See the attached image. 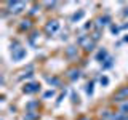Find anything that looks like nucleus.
<instances>
[{
	"label": "nucleus",
	"instance_id": "f257e3e1",
	"mask_svg": "<svg viewBox=\"0 0 128 120\" xmlns=\"http://www.w3.org/2000/svg\"><path fill=\"white\" fill-rule=\"evenodd\" d=\"M24 56H26V48H22L18 40H14V45H11V58H13V61L18 62Z\"/></svg>",
	"mask_w": 128,
	"mask_h": 120
},
{
	"label": "nucleus",
	"instance_id": "f03ea898",
	"mask_svg": "<svg viewBox=\"0 0 128 120\" xmlns=\"http://www.w3.org/2000/svg\"><path fill=\"white\" fill-rule=\"evenodd\" d=\"M6 6L10 8L11 14H18V13H21L24 8H26V3L19 2V0H10V2H6ZM8 8H6V10H8Z\"/></svg>",
	"mask_w": 128,
	"mask_h": 120
},
{
	"label": "nucleus",
	"instance_id": "7ed1b4c3",
	"mask_svg": "<svg viewBox=\"0 0 128 120\" xmlns=\"http://www.w3.org/2000/svg\"><path fill=\"white\" fill-rule=\"evenodd\" d=\"M112 101H114V102H120V104L125 102V101H128V85L120 88L117 93L112 96Z\"/></svg>",
	"mask_w": 128,
	"mask_h": 120
},
{
	"label": "nucleus",
	"instance_id": "20e7f679",
	"mask_svg": "<svg viewBox=\"0 0 128 120\" xmlns=\"http://www.w3.org/2000/svg\"><path fill=\"white\" fill-rule=\"evenodd\" d=\"M37 91H40V83L37 82H29L22 88V93H26V94H32V93H37Z\"/></svg>",
	"mask_w": 128,
	"mask_h": 120
},
{
	"label": "nucleus",
	"instance_id": "39448f33",
	"mask_svg": "<svg viewBox=\"0 0 128 120\" xmlns=\"http://www.w3.org/2000/svg\"><path fill=\"white\" fill-rule=\"evenodd\" d=\"M59 30V22L56 21V19H53V21H48L45 24V32L48 35H53L54 32H58Z\"/></svg>",
	"mask_w": 128,
	"mask_h": 120
},
{
	"label": "nucleus",
	"instance_id": "423d86ee",
	"mask_svg": "<svg viewBox=\"0 0 128 120\" xmlns=\"http://www.w3.org/2000/svg\"><path fill=\"white\" fill-rule=\"evenodd\" d=\"M66 58L74 61V59L78 58V51H77V45H69L66 48Z\"/></svg>",
	"mask_w": 128,
	"mask_h": 120
},
{
	"label": "nucleus",
	"instance_id": "0eeeda50",
	"mask_svg": "<svg viewBox=\"0 0 128 120\" xmlns=\"http://www.w3.org/2000/svg\"><path fill=\"white\" fill-rule=\"evenodd\" d=\"M80 75H82V72H80V69H77V67H72V69L67 70V78H69L70 82H75V80H78Z\"/></svg>",
	"mask_w": 128,
	"mask_h": 120
},
{
	"label": "nucleus",
	"instance_id": "6e6552de",
	"mask_svg": "<svg viewBox=\"0 0 128 120\" xmlns=\"http://www.w3.org/2000/svg\"><path fill=\"white\" fill-rule=\"evenodd\" d=\"M109 58H110V56H109V53H107L106 48H101V50L96 53V61H98V62H102V64H104Z\"/></svg>",
	"mask_w": 128,
	"mask_h": 120
},
{
	"label": "nucleus",
	"instance_id": "1a4fd4ad",
	"mask_svg": "<svg viewBox=\"0 0 128 120\" xmlns=\"http://www.w3.org/2000/svg\"><path fill=\"white\" fill-rule=\"evenodd\" d=\"M107 24H110V16H107V14L99 16V18L96 19V26H98V29H102V27L107 26Z\"/></svg>",
	"mask_w": 128,
	"mask_h": 120
},
{
	"label": "nucleus",
	"instance_id": "9d476101",
	"mask_svg": "<svg viewBox=\"0 0 128 120\" xmlns=\"http://www.w3.org/2000/svg\"><path fill=\"white\" fill-rule=\"evenodd\" d=\"M35 109H38V101L34 99V101H29L26 104V112H37Z\"/></svg>",
	"mask_w": 128,
	"mask_h": 120
},
{
	"label": "nucleus",
	"instance_id": "9b49d317",
	"mask_svg": "<svg viewBox=\"0 0 128 120\" xmlns=\"http://www.w3.org/2000/svg\"><path fill=\"white\" fill-rule=\"evenodd\" d=\"M83 16H85V11H83V10H78V11H75V13L70 16V22H78L80 19L83 18Z\"/></svg>",
	"mask_w": 128,
	"mask_h": 120
},
{
	"label": "nucleus",
	"instance_id": "f8f14e48",
	"mask_svg": "<svg viewBox=\"0 0 128 120\" xmlns=\"http://www.w3.org/2000/svg\"><path fill=\"white\" fill-rule=\"evenodd\" d=\"M38 117H40L38 112H26L22 120H38Z\"/></svg>",
	"mask_w": 128,
	"mask_h": 120
},
{
	"label": "nucleus",
	"instance_id": "ddd939ff",
	"mask_svg": "<svg viewBox=\"0 0 128 120\" xmlns=\"http://www.w3.org/2000/svg\"><path fill=\"white\" fill-rule=\"evenodd\" d=\"M32 27V21L30 19H24V21H21V24H19V29L21 30H29Z\"/></svg>",
	"mask_w": 128,
	"mask_h": 120
},
{
	"label": "nucleus",
	"instance_id": "4468645a",
	"mask_svg": "<svg viewBox=\"0 0 128 120\" xmlns=\"http://www.w3.org/2000/svg\"><path fill=\"white\" fill-rule=\"evenodd\" d=\"M46 82L50 83L51 86H61V80H59V77H46Z\"/></svg>",
	"mask_w": 128,
	"mask_h": 120
},
{
	"label": "nucleus",
	"instance_id": "2eb2a0df",
	"mask_svg": "<svg viewBox=\"0 0 128 120\" xmlns=\"http://www.w3.org/2000/svg\"><path fill=\"white\" fill-rule=\"evenodd\" d=\"M94 50V42L93 40H88V42L85 43V45H83V51H86V53H90V51H93Z\"/></svg>",
	"mask_w": 128,
	"mask_h": 120
},
{
	"label": "nucleus",
	"instance_id": "dca6fc26",
	"mask_svg": "<svg viewBox=\"0 0 128 120\" xmlns=\"http://www.w3.org/2000/svg\"><path fill=\"white\" fill-rule=\"evenodd\" d=\"M90 38H91V40H93V42L96 43L99 38H101V29H96V30L93 32V34H90Z\"/></svg>",
	"mask_w": 128,
	"mask_h": 120
},
{
	"label": "nucleus",
	"instance_id": "f3484780",
	"mask_svg": "<svg viewBox=\"0 0 128 120\" xmlns=\"http://www.w3.org/2000/svg\"><path fill=\"white\" fill-rule=\"evenodd\" d=\"M88 40H90V35H86V34H85V35H80V37L77 38V45H82V46H83V45L88 42Z\"/></svg>",
	"mask_w": 128,
	"mask_h": 120
},
{
	"label": "nucleus",
	"instance_id": "a211bd4d",
	"mask_svg": "<svg viewBox=\"0 0 128 120\" xmlns=\"http://www.w3.org/2000/svg\"><path fill=\"white\" fill-rule=\"evenodd\" d=\"M112 114L114 112H110V110H101V117H102V120H112Z\"/></svg>",
	"mask_w": 128,
	"mask_h": 120
},
{
	"label": "nucleus",
	"instance_id": "6ab92c4d",
	"mask_svg": "<svg viewBox=\"0 0 128 120\" xmlns=\"http://www.w3.org/2000/svg\"><path fill=\"white\" fill-rule=\"evenodd\" d=\"M85 91H86V94H88V96H91V94H93V91H94V83H93V82H88V83H86Z\"/></svg>",
	"mask_w": 128,
	"mask_h": 120
},
{
	"label": "nucleus",
	"instance_id": "aec40b11",
	"mask_svg": "<svg viewBox=\"0 0 128 120\" xmlns=\"http://www.w3.org/2000/svg\"><path fill=\"white\" fill-rule=\"evenodd\" d=\"M114 62H115V59H114V58H109L106 62L102 64V69H110V67L114 66Z\"/></svg>",
	"mask_w": 128,
	"mask_h": 120
},
{
	"label": "nucleus",
	"instance_id": "412c9836",
	"mask_svg": "<svg viewBox=\"0 0 128 120\" xmlns=\"http://www.w3.org/2000/svg\"><path fill=\"white\" fill-rule=\"evenodd\" d=\"M122 114H125V115H128V101H125V102H122L120 104V109H118Z\"/></svg>",
	"mask_w": 128,
	"mask_h": 120
},
{
	"label": "nucleus",
	"instance_id": "4be33fe9",
	"mask_svg": "<svg viewBox=\"0 0 128 120\" xmlns=\"http://www.w3.org/2000/svg\"><path fill=\"white\" fill-rule=\"evenodd\" d=\"M120 29H122V27L117 26V24H110V32H112L114 35H118V34H120Z\"/></svg>",
	"mask_w": 128,
	"mask_h": 120
},
{
	"label": "nucleus",
	"instance_id": "5701e85b",
	"mask_svg": "<svg viewBox=\"0 0 128 120\" xmlns=\"http://www.w3.org/2000/svg\"><path fill=\"white\" fill-rule=\"evenodd\" d=\"M99 83H101L102 86H107V85H109V78H107L106 75H102V77L99 78Z\"/></svg>",
	"mask_w": 128,
	"mask_h": 120
},
{
	"label": "nucleus",
	"instance_id": "b1692460",
	"mask_svg": "<svg viewBox=\"0 0 128 120\" xmlns=\"http://www.w3.org/2000/svg\"><path fill=\"white\" fill-rule=\"evenodd\" d=\"M53 96H54V91H53V90H48V91H45V93H43V99L53 98Z\"/></svg>",
	"mask_w": 128,
	"mask_h": 120
},
{
	"label": "nucleus",
	"instance_id": "393cba45",
	"mask_svg": "<svg viewBox=\"0 0 128 120\" xmlns=\"http://www.w3.org/2000/svg\"><path fill=\"white\" fill-rule=\"evenodd\" d=\"M43 6H46V8H54V6H58V2H45V3H43Z\"/></svg>",
	"mask_w": 128,
	"mask_h": 120
},
{
	"label": "nucleus",
	"instance_id": "a878e982",
	"mask_svg": "<svg viewBox=\"0 0 128 120\" xmlns=\"http://www.w3.org/2000/svg\"><path fill=\"white\" fill-rule=\"evenodd\" d=\"M37 37H38V32H32V34H30L29 40H30V43H32V45H34V42H35V38H37Z\"/></svg>",
	"mask_w": 128,
	"mask_h": 120
},
{
	"label": "nucleus",
	"instance_id": "bb28decb",
	"mask_svg": "<svg viewBox=\"0 0 128 120\" xmlns=\"http://www.w3.org/2000/svg\"><path fill=\"white\" fill-rule=\"evenodd\" d=\"M78 101H80V99H78V94L77 93H72V102H74V104L77 102L78 104Z\"/></svg>",
	"mask_w": 128,
	"mask_h": 120
},
{
	"label": "nucleus",
	"instance_id": "cd10ccee",
	"mask_svg": "<svg viewBox=\"0 0 128 120\" xmlns=\"http://www.w3.org/2000/svg\"><path fill=\"white\" fill-rule=\"evenodd\" d=\"M40 6H42V5H34V6H32V10L29 11V13H30V14H35V13H37V8L40 10Z\"/></svg>",
	"mask_w": 128,
	"mask_h": 120
},
{
	"label": "nucleus",
	"instance_id": "c85d7f7f",
	"mask_svg": "<svg viewBox=\"0 0 128 120\" xmlns=\"http://www.w3.org/2000/svg\"><path fill=\"white\" fill-rule=\"evenodd\" d=\"M91 27H93V21H88L85 24V29H91Z\"/></svg>",
	"mask_w": 128,
	"mask_h": 120
},
{
	"label": "nucleus",
	"instance_id": "c756f323",
	"mask_svg": "<svg viewBox=\"0 0 128 120\" xmlns=\"http://www.w3.org/2000/svg\"><path fill=\"white\" fill-rule=\"evenodd\" d=\"M64 96H66V91H64V93H61V94H59V98H58V104H59V102H61L62 99H64Z\"/></svg>",
	"mask_w": 128,
	"mask_h": 120
},
{
	"label": "nucleus",
	"instance_id": "7c9ffc66",
	"mask_svg": "<svg viewBox=\"0 0 128 120\" xmlns=\"http://www.w3.org/2000/svg\"><path fill=\"white\" fill-rule=\"evenodd\" d=\"M77 120H91L90 117H86V115H82V117H78Z\"/></svg>",
	"mask_w": 128,
	"mask_h": 120
},
{
	"label": "nucleus",
	"instance_id": "2f4dec72",
	"mask_svg": "<svg viewBox=\"0 0 128 120\" xmlns=\"http://www.w3.org/2000/svg\"><path fill=\"white\" fill-rule=\"evenodd\" d=\"M123 16H128V8H125V11H123Z\"/></svg>",
	"mask_w": 128,
	"mask_h": 120
},
{
	"label": "nucleus",
	"instance_id": "473e14b6",
	"mask_svg": "<svg viewBox=\"0 0 128 120\" xmlns=\"http://www.w3.org/2000/svg\"><path fill=\"white\" fill-rule=\"evenodd\" d=\"M122 29H128V22H126V24H123V26H122Z\"/></svg>",
	"mask_w": 128,
	"mask_h": 120
},
{
	"label": "nucleus",
	"instance_id": "72a5a7b5",
	"mask_svg": "<svg viewBox=\"0 0 128 120\" xmlns=\"http://www.w3.org/2000/svg\"><path fill=\"white\" fill-rule=\"evenodd\" d=\"M123 42H128V35H125V37H123Z\"/></svg>",
	"mask_w": 128,
	"mask_h": 120
}]
</instances>
